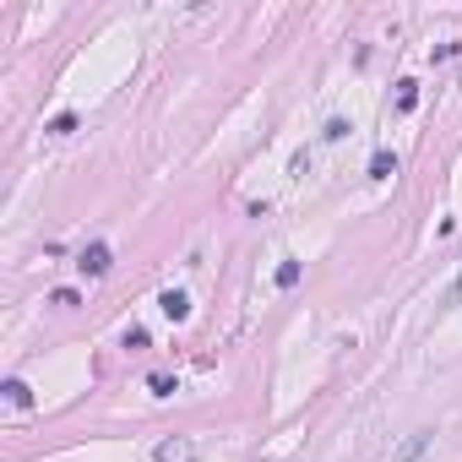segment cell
<instances>
[{
  "instance_id": "obj_1",
  "label": "cell",
  "mask_w": 462,
  "mask_h": 462,
  "mask_svg": "<svg viewBox=\"0 0 462 462\" xmlns=\"http://www.w3.org/2000/svg\"><path fill=\"white\" fill-rule=\"evenodd\" d=\"M76 266H82L87 277H103V272H109V245H82Z\"/></svg>"
},
{
  "instance_id": "obj_2",
  "label": "cell",
  "mask_w": 462,
  "mask_h": 462,
  "mask_svg": "<svg viewBox=\"0 0 462 462\" xmlns=\"http://www.w3.org/2000/svg\"><path fill=\"white\" fill-rule=\"evenodd\" d=\"M158 310H164L169 321H185V316H191V299L180 294V289H169V294H164V299H158Z\"/></svg>"
},
{
  "instance_id": "obj_3",
  "label": "cell",
  "mask_w": 462,
  "mask_h": 462,
  "mask_svg": "<svg viewBox=\"0 0 462 462\" xmlns=\"http://www.w3.org/2000/svg\"><path fill=\"white\" fill-rule=\"evenodd\" d=\"M392 174H397V158L386 153V147H381V153L370 158V180H392Z\"/></svg>"
},
{
  "instance_id": "obj_4",
  "label": "cell",
  "mask_w": 462,
  "mask_h": 462,
  "mask_svg": "<svg viewBox=\"0 0 462 462\" xmlns=\"http://www.w3.org/2000/svg\"><path fill=\"white\" fill-rule=\"evenodd\" d=\"M158 462H191V440H164L158 446Z\"/></svg>"
},
{
  "instance_id": "obj_5",
  "label": "cell",
  "mask_w": 462,
  "mask_h": 462,
  "mask_svg": "<svg viewBox=\"0 0 462 462\" xmlns=\"http://www.w3.org/2000/svg\"><path fill=\"white\" fill-rule=\"evenodd\" d=\"M6 402H11V408H28V402H33L28 381H6Z\"/></svg>"
},
{
  "instance_id": "obj_6",
  "label": "cell",
  "mask_w": 462,
  "mask_h": 462,
  "mask_svg": "<svg viewBox=\"0 0 462 462\" xmlns=\"http://www.w3.org/2000/svg\"><path fill=\"white\" fill-rule=\"evenodd\" d=\"M397 87H402V93H397V109H402V114H408V109H413V103H419V82H397Z\"/></svg>"
},
{
  "instance_id": "obj_7",
  "label": "cell",
  "mask_w": 462,
  "mask_h": 462,
  "mask_svg": "<svg viewBox=\"0 0 462 462\" xmlns=\"http://www.w3.org/2000/svg\"><path fill=\"white\" fill-rule=\"evenodd\" d=\"M425 446H429V435H413V440L402 446V457H397V462H419V457H425Z\"/></svg>"
},
{
  "instance_id": "obj_8",
  "label": "cell",
  "mask_w": 462,
  "mask_h": 462,
  "mask_svg": "<svg viewBox=\"0 0 462 462\" xmlns=\"http://www.w3.org/2000/svg\"><path fill=\"white\" fill-rule=\"evenodd\" d=\"M147 386H153V397H174V392H180L174 375H147Z\"/></svg>"
},
{
  "instance_id": "obj_9",
  "label": "cell",
  "mask_w": 462,
  "mask_h": 462,
  "mask_svg": "<svg viewBox=\"0 0 462 462\" xmlns=\"http://www.w3.org/2000/svg\"><path fill=\"white\" fill-rule=\"evenodd\" d=\"M299 283V262H283L277 266V289H294Z\"/></svg>"
},
{
  "instance_id": "obj_10",
  "label": "cell",
  "mask_w": 462,
  "mask_h": 462,
  "mask_svg": "<svg viewBox=\"0 0 462 462\" xmlns=\"http://www.w3.org/2000/svg\"><path fill=\"white\" fill-rule=\"evenodd\" d=\"M76 131V114H55V120H49V136H71Z\"/></svg>"
}]
</instances>
